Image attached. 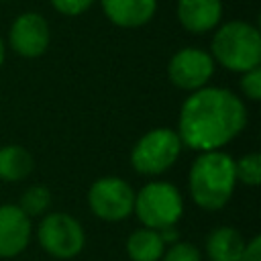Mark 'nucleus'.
<instances>
[{
    "instance_id": "nucleus-17",
    "label": "nucleus",
    "mask_w": 261,
    "mask_h": 261,
    "mask_svg": "<svg viewBox=\"0 0 261 261\" xmlns=\"http://www.w3.org/2000/svg\"><path fill=\"white\" fill-rule=\"evenodd\" d=\"M234 173H237V181L249 188H257L261 184V155L247 153L241 159H234Z\"/></svg>"
},
{
    "instance_id": "nucleus-16",
    "label": "nucleus",
    "mask_w": 261,
    "mask_h": 261,
    "mask_svg": "<svg viewBox=\"0 0 261 261\" xmlns=\"http://www.w3.org/2000/svg\"><path fill=\"white\" fill-rule=\"evenodd\" d=\"M18 208H20L29 218L45 216L47 210L51 208V192H49V188L39 186V184L27 188V190L22 192V196H20Z\"/></svg>"
},
{
    "instance_id": "nucleus-23",
    "label": "nucleus",
    "mask_w": 261,
    "mask_h": 261,
    "mask_svg": "<svg viewBox=\"0 0 261 261\" xmlns=\"http://www.w3.org/2000/svg\"><path fill=\"white\" fill-rule=\"evenodd\" d=\"M2 2H6V0H2Z\"/></svg>"
},
{
    "instance_id": "nucleus-11",
    "label": "nucleus",
    "mask_w": 261,
    "mask_h": 261,
    "mask_svg": "<svg viewBox=\"0 0 261 261\" xmlns=\"http://www.w3.org/2000/svg\"><path fill=\"white\" fill-rule=\"evenodd\" d=\"M175 16L192 35L212 33L222 22V0H177Z\"/></svg>"
},
{
    "instance_id": "nucleus-9",
    "label": "nucleus",
    "mask_w": 261,
    "mask_h": 261,
    "mask_svg": "<svg viewBox=\"0 0 261 261\" xmlns=\"http://www.w3.org/2000/svg\"><path fill=\"white\" fill-rule=\"evenodd\" d=\"M49 43H51V29L47 18L39 12L18 14L8 29V47L24 59L41 57L49 49Z\"/></svg>"
},
{
    "instance_id": "nucleus-6",
    "label": "nucleus",
    "mask_w": 261,
    "mask_h": 261,
    "mask_svg": "<svg viewBox=\"0 0 261 261\" xmlns=\"http://www.w3.org/2000/svg\"><path fill=\"white\" fill-rule=\"evenodd\" d=\"M41 249L55 259H73L86 247V232L80 220L67 212H47L37 226Z\"/></svg>"
},
{
    "instance_id": "nucleus-2",
    "label": "nucleus",
    "mask_w": 261,
    "mask_h": 261,
    "mask_svg": "<svg viewBox=\"0 0 261 261\" xmlns=\"http://www.w3.org/2000/svg\"><path fill=\"white\" fill-rule=\"evenodd\" d=\"M237 184L234 159L222 149L198 153L188 171L190 198L198 208L208 212L224 208L230 202Z\"/></svg>"
},
{
    "instance_id": "nucleus-3",
    "label": "nucleus",
    "mask_w": 261,
    "mask_h": 261,
    "mask_svg": "<svg viewBox=\"0 0 261 261\" xmlns=\"http://www.w3.org/2000/svg\"><path fill=\"white\" fill-rule=\"evenodd\" d=\"M216 65L245 73L261 65V33L249 20H226L212 31L210 51Z\"/></svg>"
},
{
    "instance_id": "nucleus-19",
    "label": "nucleus",
    "mask_w": 261,
    "mask_h": 261,
    "mask_svg": "<svg viewBox=\"0 0 261 261\" xmlns=\"http://www.w3.org/2000/svg\"><path fill=\"white\" fill-rule=\"evenodd\" d=\"M239 88H241V94L247 100L259 102L261 100V65L259 67H253V69H249L245 73H241Z\"/></svg>"
},
{
    "instance_id": "nucleus-14",
    "label": "nucleus",
    "mask_w": 261,
    "mask_h": 261,
    "mask_svg": "<svg viewBox=\"0 0 261 261\" xmlns=\"http://www.w3.org/2000/svg\"><path fill=\"white\" fill-rule=\"evenodd\" d=\"M35 169L33 155L22 145L0 147V179L14 184L27 179Z\"/></svg>"
},
{
    "instance_id": "nucleus-21",
    "label": "nucleus",
    "mask_w": 261,
    "mask_h": 261,
    "mask_svg": "<svg viewBox=\"0 0 261 261\" xmlns=\"http://www.w3.org/2000/svg\"><path fill=\"white\" fill-rule=\"evenodd\" d=\"M241 261H261V237H253L251 241L245 243Z\"/></svg>"
},
{
    "instance_id": "nucleus-5",
    "label": "nucleus",
    "mask_w": 261,
    "mask_h": 261,
    "mask_svg": "<svg viewBox=\"0 0 261 261\" xmlns=\"http://www.w3.org/2000/svg\"><path fill=\"white\" fill-rule=\"evenodd\" d=\"M181 141L177 130L159 126L147 130L130 149V165L139 175L155 177L173 167L181 155Z\"/></svg>"
},
{
    "instance_id": "nucleus-20",
    "label": "nucleus",
    "mask_w": 261,
    "mask_h": 261,
    "mask_svg": "<svg viewBox=\"0 0 261 261\" xmlns=\"http://www.w3.org/2000/svg\"><path fill=\"white\" fill-rule=\"evenodd\" d=\"M96 0H49L55 12L63 16H80L94 6Z\"/></svg>"
},
{
    "instance_id": "nucleus-12",
    "label": "nucleus",
    "mask_w": 261,
    "mask_h": 261,
    "mask_svg": "<svg viewBox=\"0 0 261 261\" xmlns=\"http://www.w3.org/2000/svg\"><path fill=\"white\" fill-rule=\"evenodd\" d=\"M104 16L118 29H141L157 12V0H100Z\"/></svg>"
},
{
    "instance_id": "nucleus-4",
    "label": "nucleus",
    "mask_w": 261,
    "mask_h": 261,
    "mask_svg": "<svg viewBox=\"0 0 261 261\" xmlns=\"http://www.w3.org/2000/svg\"><path fill=\"white\" fill-rule=\"evenodd\" d=\"M133 212L145 228L163 230L175 226L184 216V196L173 184L155 179L135 192Z\"/></svg>"
},
{
    "instance_id": "nucleus-22",
    "label": "nucleus",
    "mask_w": 261,
    "mask_h": 261,
    "mask_svg": "<svg viewBox=\"0 0 261 261\" xmlns=\"http://www.w3.org/2000/svg\"><path fill=\"white\" fill-rule=\"evenodd\" d=\"M4 59H6V45H4V41L0 37V67L4 65Z\"/></svg>"
},
{
    "instance_id": "nucleus-7",
    "label": "nucleus",
    "mask_w": 261,
    "mask_h": 261,
    "mask_svg": "<svg viewBox=\"0 0 261 261\" xmlns=\"http://www.w3.org/2000/svg\"><path fill=\"white\" fill-rule=\"evenodd\" d=\"M88 206L94 216L106 222H118L133 214L135 206V188L118 177L104 175L92 181L88 190Z\"/></svg>"
},
{
    "instance_id": "nucleus-13",
    "label": "nucleus",
    "mask_w": 261,
    "mask_h": 261,
    "mask_svg": "<svg viewBox=\"0 0 261 261\" xmlns=\"http://www.w3.org/2000/svg\"><path fill=\"white\" fill-rule=\"evenodd\" d=\"M245 243L234 226H216L206 237V257L210 261H241Z\"/></svg>"
},
{
    "instance_id": "nucleus-1",
    "label": "nucleus",
    "mask_w": 261,
    "mask_h": 261,
    "mask_svg": "<svg viewBox=\"0 0 261 261\" xmlns=\"http://www.w3.org/2000/svg\"><path fill=\"white\" fill-rule=\"evenodd\" d=\"M247 126V106L239 94L220 86L190 92L179 106L177 135L184 147L204 153L218 151Z\"/></svg>"
},
{
    "instance_id": "nucleus-8",
    "label": "nucleus",
    "mask_w": 261,
    "mask_h": 261,
    "mask_svg": "<svg viewBox=\"0 0 261 261\" xmlns=\"http://www.w3.org/2000/svg\"><path fill=\"white\" fill-rule=\"evenodd\" d=\"M214 71L216 63L212 55L200 47H184L175 51L167 63L169 82L184 92H196L208 86Z\"/></svg>"
},
{
    "instance_id": "nucleus-10",
    "label": "nucleus",
    "mask_w": 261,
    "mask_h": 261,
    "mask_svg": "<svg viewBox=\"0 0 261 261\" xmlns=\"http://www.w3.org/2000/svg\"><path fill=\"white\" fill-rule=\"evenodd\" d=\"M31 237L33 222L18 204H0V257L20 255L29 247Z\"/></svg>"
},
{
    "instance_id": "nucleus-18",
    "label": "nucleus",
    "mask_w": 261,
    "mask_h": 261,
    "mask_svg": "<svg viewBox=\"0 0 261 261\" xmlns=\"http://www.w3.org/2000/svg\"><path fill=\"white\" fill-rule=\"evenodd\" d=\"M159 261H202V253L194 243L179 239L165 247Z\"/></svg>"
},
{
    "instance_id": "nucleus-15",
    "label": "nucleus",
    "mask_w": 261,
    "mask_h": 261,
    "mask_svg": "<svg viewBox=\"0 0 261 261\" xmlns=\"http://www.w3.org/2000/svg\"><path fill=\"white\" fill-rule=\"evenodd\" d=\"M165 247L167 245L163 243L159 230L145 226L133 230L126 239V255L130 261H159Z\"/></svg>"
}]
</instances>
